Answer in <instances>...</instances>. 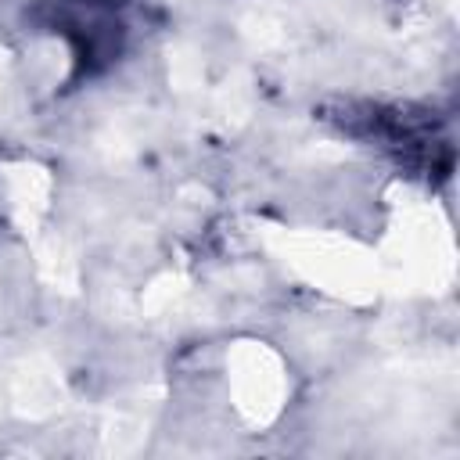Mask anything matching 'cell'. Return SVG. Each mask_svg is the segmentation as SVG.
<instances>
[{"label":"cell","instance_id":"obj_1","mask_svg":"<svg viewBox=\"0 0 460 460\" xmlns=\"http://www.w3.org/2000/svg\"><path fill=\"white\" fill-rule=\"evenodd\" d=\"M68 4H83V7H93V11H115L126 0H68Z\"/></svg>","mask_w":460,"mask_h":460}]
</instances>
